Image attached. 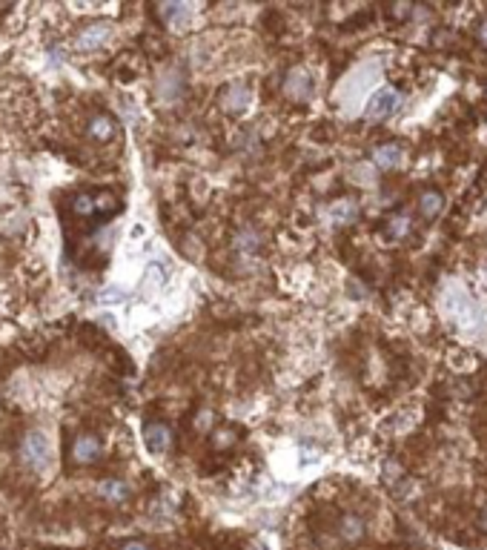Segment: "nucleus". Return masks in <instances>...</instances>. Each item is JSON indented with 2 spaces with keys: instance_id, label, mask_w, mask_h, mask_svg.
I'll list each match as a JSON object with an SVG mask.
<instances>
[{
  "instance_id": "nucleus-1",
  "label": "nucleus",
  "mask_w": 487,
  "mask_h": 550,
  "mask_svg": "<svg viewBox=\"0 0 487 550\" xmlns=\"http://www.w3.org/2000/svg\"><path fill=\"white\" fill-rule=\"evenodd\" d=\"M21 456L26 462V467L35 470V473H46L49 464H52V447H49V442H46V436L41 430H32V433L24 436Z\"/></svg>"
},
{
  "instance_id": "nucleus-2",
  "label": "nucleus",
  "mask_w": 487,
  "mask_h": 550,
  "mask_svg": "<svg viewBox=\"0 0 487 550\" xmlns=\"http://www.w3.org/2000/svg\"><path fill=\"white\" fill-rule=\"evenodd\" d=\"M398 103H401V92L393 89V86H381L367 101V118L370 121H384L398 109Z\"/></svg>"
},
{
  "instance_id": "nucleus-3",
  "label": "nucleus",
  "mask_w": 487,
  "mask_h": 550,
  "mask_svg": "<svg viewBox=\"0 0 487 550\" xmlns=\"http://www.w3.org/2000/svg\"><path fill=\"white\" fill-rule=\"evenodd\" d=\"M144 442H146V447L152 453H166L172 447V430L166 424H161V422H149L144 427Z\"/></svg>"
},
{
  "instance_id": "nucleus-4",
  "label": "nucleus",
  "mask_w": 487,
  "mask_h": 550,
  "mask_svg": "<svg viewBox=\"0 0 487 550\" xmlns=\"http://www.w3.org/2000/svg\"><path fill=\"white\" fill-rule=\"evenodd\" d=\"M112 38V26L109 24H89L81 35H78V49H98V46H104L106 41Z\"/></svg>"
},
{
  "instance_id": "nucleus-5",
  "label": "nucleus",
  "mask_w": 487,
  "mask_h": 550,
  "mask_svg": "<svg viewBox=\"0 0 487 550\" xmlns=\"http://www.w3.org/2000/svg\"><path fill=\"white\" fill-rule=\"evenodd\" d=\"M115 132H118L115 121H112L109 115H104V112L92 115L89 123H86V135H89L92 141H98V143H109V141L115 138Z\"/></svg>"
},
{
  "instance_id": "nucleus-6",
  "label": "nucleus",
  "mask_w": 487,
  "mask_h": 550,
  "mask_svg": "<svg viewBox=\"0 0 487 550\" xmlns=\"http://www.w3.org/2000/svg\"><path fill=\"white\" fill-rule=\"evenodd\" d=\"M98 456H101V442H98L95 436L84 433V436L75 439V444H72V459H75L78 464H92Z\"/></svg>"
},
{
  "instance_id": "nucleus-7",
  "label": "nucleus",
  "mask_w": 487,
  "mask_h": 550,
  "mask_svg": "<svg viewBox=\"0 0 487 550\" xmlns=\"http://www.w3.org/2000/svg\"><path fill=\"white\" fill-rule=\"evenodd\" d=\"M404 161V149L398 143H381L373 149V163L378 169H396Z\"/></svg>"
},
{
  "instance_id": "nucleus-8",
  "label": "nucleus",
  "mask_w": 487,
  "mask_h": 550,
  "mask_svg": "<svg viewBox=\"0 0 487 550\" xmlns=\"http://www.w3.org/2000/svg\"><path fill=\"white\" fill-rule=\"evenodd\" d=\"M364 533H367V524H364V519H361V516H353V513L341 516V521H338V536H341L347 544L361 541V539H364Z\"/></svg>"
},
{
  "instance_id": "nucleus-9",
  "label": "nucleus",
  "mask_w": 487,
  "mask_h": 550,
  "mask_svg": "<svg viewBox=\"0 0 487 550\" xmlns=\"http://www.w3.org/2000/svg\"><path fill=\"white\" fill-rule=\"evenodd\" d=\"M98 496L106 499V501H112V504H118V501L129 499V487H126L124 482H118V479H106V482H101Z\"/></svg>"
},
{
  "instance_id": "nucleus-10",
  "label": "nucleus",
  "mask_w": 487,
  "mask_h": 550,
  "mask_svg": "<svg viewBox=\"0 0 487 550\" xmlns=\"http://www.w3.org/2000/svg\"><path fill=\"white\" fill-rule=\"evenodd\" d=\"M441 207H444V198H441V193H436V190H427V193H421V198H418V210H421V215H424L427 221H433V218L441 213Z\"/></svg>"
},
{
  "instance_id": "nucleus-11",
  "label": "nucleus",
  "mask_w": 487,
  "mask_h": 550,
  "mask_svg": "<svg viewBox=\"0 0 487 550\" xmlns=\"http://www.w3.org/2000/svg\"><path fill=\"white\" fill-rule=\"evenodd\" d=\"M72 210H75V215H95L98 213V204H95V195H86V193H81V195H75V201H72Z\"/></svg>"
},
{
  "instance_id": "nucleus-12",
  "label": "nucleus",
  "mask_w": 487,
  "mask_h": 550,
  "mask_svg": "<svg viewBox=\"0 0 487 550\" xmlns=\"http://www.w3.org/2000/svg\"><path fill=\"white\" fill-rule=\"evenodd\" d=\"M387 230H390L393 238H404V235L410 233V218H407L404 213H396V215L387 218Z\"/></svg>"
},
{
  "instance_id": "nucleus-13",
  "label": "nucleus",
  "mask_w": 487,
  "mask_h": 550,
  "mask_svg": "<svg viewBox=\"0 0 487 550\" xmlns=\"http://www.w3.org/2000/svg\"><path fill=\"white\" fill-rule=\"evenodd\" d=\"M356 213H358V210H356V204H353V201H341V204H336V207H333V215H336L341 224L353 221V218H356Z\"/></svg>"
},
{
  "instance_id": "nucleus-14",
  "label": "nucleus",
  "mask_w": 487,
  "mask_h": 550,
  "mask_svg": "<svg viewBox=\"0 0 487 550\" xmlns=\"http://www.w3.org/2000/svg\"><path fill=\"white\" fill-rule=\"evenodd\" d=\"M121 550H152V547L146 541H141V539H129V541L121 544Z\"/></svg>"
},
{
  "instance_id": "nucleus-15",
  "label": "nucleus",
  "mask_w": 487,
  "mask_h": 550,
  "mask_svg": "<svg viewBox=\"0 0 487 550\" xmlns=\"http://www.w3.org/2000/svg\"><path fill=\"white\" fill-rule=\"evenodd\" d=\"M478 41L487 46V21H481V24H478Z\"/></svg>"
},
{
  "instance_id": "nucleus-16",
  "label": "nucleus",
  "mask_w": 487,
  "mask_h": 550,
  "mask_svg": "<svg viewBox=\"0 0 487 550\" xmlns=\"http://www.w3.org/2000/svg\"><path fill=\"white\" fill-rule=\"evenodd\" d=\"M484 273H487V267H484Z\"/></svg>"
}]
</instances>
